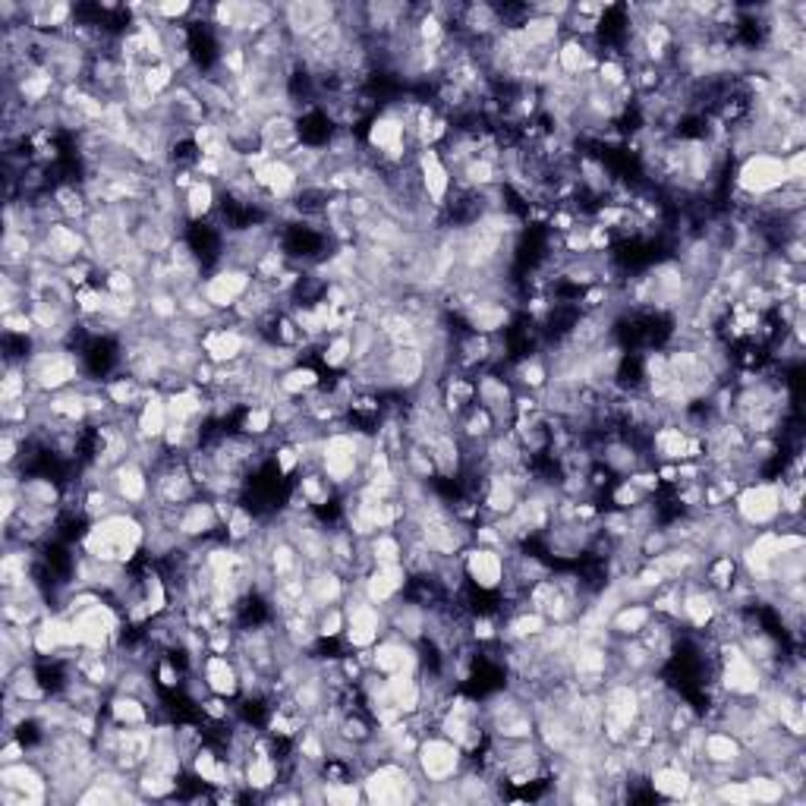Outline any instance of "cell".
Listing matches in <instances>:
<instances>
[{
	"mask_svg": "<svg viewBox=\"0 0 806 806\" xmlns=\"http://www.w3.org/2000/svg\"><path fill=\"white\" fill-rule=\"evenodd\" d=\"M145 539L148 527L136 510H117L111 517L88 524L80 539V552L105 564L133 567L145 555Z\"/></svg>",
	"mask_w": 806,
	"mask_h": 806,
	"instance_id": "6da1fadb",
	"label": "cell"
},
{
	"mask_svg": "<svg viewBox=\"0 0 806 806\" xmlns=\"http://www.w3.org/2000/svg\"><path fill=\"white\" fill-rule=\"evenodd\" d=\"M362 797L365 804H422L425 801V781L419 779L410 762L388 759L378 762L362 775Z\"/></svg>",
	"mask_w": 806,
	"mask_h": 806,
	"instance_id": "7a4b0ae2",
	"label": "cell"
},
{
	"mask_svg": "<svg viewBox=\"0 0 806 806\" xmlns=\"http://www.w3.org/2000/svg\"><path fill=\"white\" fill-rule=\"evenodd\" d=\"M787 187V170H784V158L772 155V152H753L744 161L734 165V180L731 190L747 195L753 202H762L769 195L781 193Z\"/></svg>",
	"mask_w": 806,
	"mask_h": 806,
	"instance_id": "3957f363",
	"label": "cell"
},
{
	"mask_svg": "<svg viewBox=\"0 0 806 806\" xmlns=\"http://www.w3.org/2000/svg\"><path fill=\"white\" fill-rule=\"evenodd\" d=\"M0 804H51V779H48V772L35 759H23V762H13V766H0Z\"/></svg>",
	"mask_w": 806,
	"mask_h": 806,
	"instance_id": "277c9868",
	"label": "cell"
},
{
	"mask_svg": "<svg viewBox=\"0 0 806 806\" xmlns=\"http://www.w3.org/2000/svg\"><path fill=\"white\" fill-rule=\"evenodd\" d=\"M731 510L741 524L750 529H772L781 520V482L779 479H756L737 489Z\"/></svg>",
	"mask_w": 806,
	"mask_h": 806,
	"instance_id": "5b68a950",
	"label": "cell"
},
{
	"mask_svg": "<svg viewBox=\"0 0 806 806\" xmlns=\"http://www.w3.org/2000/svg\"><path fill=\"white\" fill-rule=\"evenodd\" d=\"M467 766V753L460 750L450 737L429 731L419 741V750L413 756V769L425 784H442V781H454Z\"/></svg>",
	"mask_w": 806,
	"mask_h": 806,
	"instance_id": "8992f818",
	"label": "cell"
},
{
	"mask_svg": "<svg viewBox=\"0 0 806 806\" xmlns=\"http://www.w3.org/2000/svg\"><path fill=\"white\" fill-rule=\"evenodd\" d=\"M35 250H38V258H45L48 265H55L57 272H63V268L88 258V240H85L83 227L57 221L41 227V233L35 237Z\"/></svg>",
	"mask_w": 806,
	"mask_h": 806,
	"instance_id": "52a82bcc",
	"label": "cell"
},
{
	"mask_svg": "<svg viewBox=\"0 0 806 806\" xmlns=\"http://www.w3.org/2000/svg\"><path fill=\"white\" fill-rule=\"evenodd\" d=\"M344 612H347V630H344V649L347 652H362V649H372L375 642L388 634V617L385 609L372 605L369 599L362 596H350L344 602Z\"/></svg>",
	"mask_w": 806,
	"mask_h": 806,
	"instance_id": "ba28073f",
	"label": "cell"
},
{
	"mask_svg": "<svg viewBox=\"0 0 806 806\" xmlns=\"http://www.w3.org/2000/svg\"><path fill=\"white\" fill-rule=\"evenodd\" d=\"M177 536L193 545H212L224 539V520L218 514V504L208 495H199L190 504L180 507L177 514Z\"/></svg>",
	"mask_w": 806,
	"mask_h": 806,
	"instance_id": "9c48e42d",
	"label": "cell"
},
{
	"mask_svg": "<svg viewBox=\"0 0 806 806\" xmlns=\"http://www.w3.org/2000/svg\"><path fill=\"white\" fill-rule=\"evenodd\" d=\"M252 272H243V268H230V265H218L212 268L205 280H202V293L205 300L212 303L215 312H230L237 306L252 287Z\"/></svg>",
	"mask_w": 806,
	"mask_h": 806,
	"instance_id": "30bf717a",
	"label": "cell"
},
{
	"mask_svg": "<svg viewBox=\"0 0 806 806\" xmlns=\"http://www.w3.org/2000/svg\"><path fill=\"white\" fill-rule=\"evenodd\" d=\"M464 574L467 584L473 586L476 592H498L504 577H507V561L498 549H485V545H470L464 552Z\"/></svg>",
	"mask_w": 806,
	"mask_h": 806,
	"instance_id": "8fae6325",
	"label": "cell"
},
{
	"mask_svg": "<svg viewBox=\"0 0 806 806\" xmlns=\"http://www.w3.org/2000/svg\"><path fill=\"white\" fill-rule=\"evenodd\" d=\"M337 20V3H322V0H293L280 3V23L290 32L293 41L309 38L315 28L328 26Z\"/></svg>",
	"mask_w": 806,
	"mask_h": 806,
	"instance_id": "7c38bea8",
	"label": "cell"
},
{
	"mask_svg": "<svg viewBox=\"0 0 806 806\" xmlns=\"http://www.w3.org/2000/svg\"><path fill=\"white\" fill-rule=\"evenodd\" d=\"M419 667H422V652H419L417 642L385 634L382 640L372 646V671H378L385 677H390V674H419Z\"/></svg>",
	"mask_w": 806,
	"mask_h": 806,
	"instance_id": "4fadbf2b",
	"label": "cell"
},
{
	"mask_svg": "<svg viewBox=\"0 0 806 806\" xmlns=\"http://www.w3.org/2000/svg\"><path fill=\"white\" fill-rule=\"evenodd\" d=\"M108 485L127 510L140 514L142 507H148V501H152V473L136 460H127L117 470H111Z\"/></svg>",
	"mask_w": 806,
	"mask_h": 806,
	"instance_id": "5bb4252c",
	"label": "cell"
},
{
	"mask_svg": "<svg viewBox=\"0 0 806 806\" xmlns=\"http://www.w3.org/2000/svg\"><path fill=\"white\" fill-rule=\"evenodd\" d=\"M702 762L744 775L747 772V750H744V744L731 731H724V727H706V734H702Z\"/></svg>",
	"mask_w": 806,
	"mask_h": 806,
	"instance_id": "9a60e30c",
	"label": "cell"
},
{
	"mask_svg": "<svg viewBox=\"0 0 806 806\" xmlns=\"http://www.w3.org/2000/svg\"><path fill=\"white\" fill-rule=\"evenodd\" d=\"M410 586V574L404 570V564H390V567H372L362 577V599H369L378 609H388L390 602H397Z\"/></svg>",
	"mask_w": 806,
	"mask_h": 806,
	"instance_id": "2e32d148",
	"label": "cell"
},
{
	"mask_svg": "<svg viewBox=\"0 0 806 806\" xmlns=\"http://www.w3.org/2000/svg\"><path fill=\"white\" fill-rule=\"evenodd\" d=\"M417 170H419V183H422V193L425 199L435 205V208H445L447 195H450V187H454V177L450 170L442 161L438 148H425V152H417Z\"/></svg>",
	"mask_w": 806,
	"mask_h": 806,
	"instance_id": "e0dca14e",
	"label": "cell"
},
{
	"mask_svg": "<svg viewBox=\"0 0 806 806\" xmlns=\"http://www.w3.org/2000/svg\"><path fill=\"white\" fill-rule=\"evenodd\" d=\"M460 322L467 325V332L485 334V337H498L501 332H507L514 325V303H504V300H482L470 306Z\"/></svg>",
	"mask_w": 806,
	"mask_h": 806,
	"instance_id": "ac0fdd59",
	"label": "cell"
},
{
	"mask_svg": "<svg viewBox=\"0 0 806 806\" xmlns=\"http://www.w3.org/2000/svg\"><path fill=\"white\" fill-rule=\"evenodd\" d=\"M258 140H262V152H268L272 158H287L293 148L303 145V136H300V123L297 117L290 113H275L262 123L258 130Z\"/></svg>",
	"mask_w": 806,
	"mask_h": 806,
	"instance_id": "d6986e66",
	"label": "cell"
},
{
	"mask_svg": "<svg viewBox=\"0 0 806 806\" xmlns=\"http://www.w3.org/2000/svg\"><path fill=\"white\" fill-rule=\"evenodd\" d=\"M202 681L208 684V690L227 699H240V667L233 662V655H218V652H208L205 662L199 667Z\"/></svg>",
	"mask_w": 806,
	"mask_h": 806,
	"instance_id": "ffe728a7",
	"label": "cell"
},
{
	"mask_svg": "<svg viewBox=\"0 0 806 806\" xmlns=\"http://www.w3.org/2000/svg\"><path fill=\"white\" fill-rule=\"evenodd\" d=\"M646 781H649V791H652L655 797H662V801H684L687 791H690V784H694V772L684 769L681 762L667 759L662 766H655V769L646 775Z\"/></svg>",
	"mask_w": 806,
	"mask_h": 806,
	"instance_id": "44dd1931",
	"label": "cell"
},
{
	"mask_svg": "<svg viewBox=\"0 0 806 806\" xmlns=\"http://www.w3.org/2000/svg\"><path fill=\"white\" fill-rule=\"evenodd\" d=\"M221 205V187L215 180H195L193 187L183 193V215L190 224H208L212 215Z\"/></svg>",
	"mask_w": 806,
	"mask_h": 806,
	"instance_id": "7402d4cb",
	"label": "cell"
},
{
	"mask_svg": "<svg viewBox=\"0 0 806 806\" xmlns=\"http://www.w3.org/2000/svg\"><path fill=\"white\" fill-rule=\"evenodd\" d=\"M306 592L318 609H328V605H344V602H347L350 584H347V577L337 574L334 567H318V570L309 574Z\"/></svg>",
	"mask_w": 806,
	"mask_h": 806,
	"instance_id": "603a6c76",
	"label": "cell"
},
{
	"mask_svg": "<svg viewBox=\"0 0 806 806\" xmlns=\"http://www.w3.org/2000/svg\"><path fill=\"white\" fill-rule=\"evenodd\" d=\"M649 621H652L649 602H624L609 614V634L614 640H630V637H640Z\"/></svg>",
	"mask_w": 806,
	"mask_h": 806,
	"instance_id": "cb8c5ba5",
	"label": "cell"
},
{
	"mask_svg": "<svg viewBox=\"0 0 806 806\" xmlns=\"http://www.w3.org/2000/svg\"><path fill=\"white\" fill-rule=\"evenodd\" d=\"M105 715H108L111 722L123 724V727H140V724L155 722V709H152L142 696H130V694L108 696Z\"/></svg>",
	"mask_w": 806,
	"mask_h": 806,
	"instance_id": "d4e9b609",
	"label": "cell"
},
{
	"mask_svg": "<svg viewBox=\"0 0 806 806\" xmlns=\"http://www.w3.org/2000/svg\"><path fill=\"white\" fill-rule=\"evenodd\" d=\"M322 388V375H318V369L315 365H309V362H297L293 369H287V372H280L278 375V390H280V400H303L309 397L312 390Z\"/></svg>",
	"mask_w": 806,
	"mask_h": 806,
	"instance_id": "484cf974",
	"label": "cell"
},
{
	"mask_svg": "<svg viewBox=\"0 0 806 806\" xmlns=\"http://www.w3.org/2000/svg\"><path fill=\"white\" fill-rule=\"evenodd\" d=\"M167 425H170V413H167V397L161 390H155L145 404H142V410L136 413V432H140V438H148V442H161L167 432Z\"/></svg>",
	"mask_w": 806,
	"mask_h": 806,
	"instance_id": "4316f807",
	"label": "cell"
},
{
	"mask_svg": "<svg viewBox=\"0 0 806 806\" xmlns=\"http://www.w3.org/2000/svg\"><path fill=\"white\" fill-rule=\"evenodd\" d=\"M293 492H300L306 504L312 510H325L328 504L340 498V492H337V485H334L328 476L322 473V470H312V473H300L297 479V485H293Z\"/></svg>",
	"mask_w": 806,
	"mask_h": 806,
	"instance_id": "83f0119b",
	"label": "cell"
},
{
	"mask_svg": "<svg viewBox=\"0 0 806 806\" xmlns=\"http://www.w3.org/2000/svg\"><path fill=\"white\" fill-rule=\"evenodd\" d=\"M237 432L255 438V442H268L275 435V407L268 404H252L240 410V422H237Z\"/></svg>",
	"mask_w": 806,
	"mask_h": 806,
	"instance_id": "f1b7e54d",
	"label": "cell"
},
{
	"mask_svg": "<svg viewBox=\"0 0 806 806\" xmlns=\"http://www.w3.org/2000/svg\"><path fill=\"white\" fill-rule=\"evenodd\" d=\"M258 514L252 510L250 504H237L233 510H230V517L224 520V539L230 542V545H250L252 539H255V532H258Z\"/></svg>",
	"mask_w": 806,
	"mask_h": 806,
	"instance_id": "f546056e",
	"label": "cell"
},
{
	"mask_svg": "<svg viewBox=\"0 0 806 806\" xmlns=\"http://www.w3.org/2000/svg\"><path fill=\"white\" fill-rule=\"evenodd\" d=\"M369 552H372L375 567L404 564V539L397 536V529H382L369 539Z\"/></svg>",
	"mask_w": 806,
	"mask_h": 806,
	"instance_id": "4dcf8cb0",
	"label": "cell"
},
{
	"mask_svg": "<svg viewBox=\"0 0 806 806\" xmlns=\"http://www.w3.org/2000/svg\"><path fill=\"white\" fill-rule=\"evenodd\" d=\"M318 357H322V365L332 369V372H340V369H350L353 362V344H350V332H337L332 337L322 340L318 347Z\"/></svg>",
	"mask_w": 806,
	"mask_h": 806,
	"instance_id": "1f68e13d",
	"label": "cell"
},
{
	"mask_svg": "<svg viewBox=\"0 0 806 806\" xmlns=\"http://www.w3.org/2000/svg\"><path fill=\"white\" fill-rule=\"evenodd\" d=\"M747 787H750V797L753 804H784V787H781V781L772 775V772H766V769H750L747 775Z\"/></svg>",
	"mask_w": 806,
	"mask_h": 806,
	"instance_id": "d6a6232c",
	"label": "cell"
},
{
	"mask_svg": "<svg viewBox=\"0 0 806 806\" xmlns=\"http://www.w3.org/2000/svg\"><path fill=\"white\" fill-rule=\"evenodd\" d=\"M136 784H140L145 801H170V797L180 794V779L165 775V772H155V769H142L140 775H136Z\"/></svg>",
	"mask_w": 806,
	"mask_h": 806,
	"instance_id": "836d02e7",
	"label": "cell"
},
{
	"mask_svg": "<svg viewBox=\"0 0 806 806\" xmlns=\"http://www.w3.org/2000/svg\"><path fill=\"white\" fill-rule=\"evenodd\" d=\"M315 627H318L322 642H340L344 630H347V612H344V605H328V609H322V612H318V621H315Z\"/></svg>",
	"mask_w": 806,
	"mask_h": 806,
	"instance_id": "e575fe53",
	"label": "cell"
},
{
	"mask_svg": "<svg viewBox=\"0 0 806 806\" xmlns=\"http://www.w3.org/2000/svg\"><path fill=\"white\" fill-rule=\"evenodd\" d=\"M649 495H642L640 489L634 482H627V479H614L612 482V504L617 510H630V507H637Z\"/></svg>",
	"mask_w": 806,
	"mask_h": 806,
	"instance_id": "d590c367",
	"label": "cell"
}]
</instances>
